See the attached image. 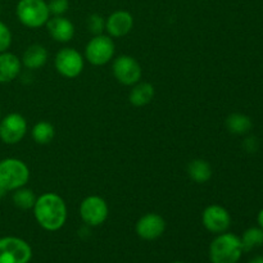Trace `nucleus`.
Masks as SVG:
<instances>
[{"label":"nucleus","mask_w":263,"mask_h":263,"mask_svg":"<svg viewBox=\"0 0 263 263\" xmlns=\"http://www.w3.org/2000/svg\"><path fill=\"white\" fill-rule=\"evenodd\" d=\"M20 22L28 28H39L46 25L50 18L48 3L45 0H20L15 8Z\"/></svg>","instance_id":"obj_4"},{"label":"nucleus","mask_w":263,"mask_h":263,"mask_svg":"<svg viewBox=\"0 0 263 263\" xmlns=\"http://www.w3.org/2000/svg\"><path fill=\"white\" fill-rule=\"evenodd\" d=\"M32 258V248L17 236L0 238V263H28Z\"/></svg>","instance_id":"obj_5"},{"label":"nucleus","mask_w":263,"mask_h":263,"mask_svg":"<svg viewBox=\"0 0 263 263\" xmlns=\"http://www.w3.org/2000/svg\"><path fill=\"white\" fill-rule=\"evenodd\" d=\"M134 27V17L127 10H116L105 20V31L110 37L126 36Z\"/></svg>","instance_id":"obj_13"},{"label":"nucleus","mask_w":263,"mask_h":263,"mask_svg":"<svg viewBox=\"0 0 263 263\" xmlns=\"http://www.w3.org/2000/svg\"><path fill=\"white\" fill-rule=\"evenodd\" d=\"M109 215L107 202L99 195H89L80 204V216L87 226H99L105 222Z\"/></svg>","instance_id":"obj_7"},{"label":"nucleus","mask_w":263,"mask_h":263,"mask_svg":"<svg viewBox=\"0 0 263 263\" xmlns=\"http://www.w3.org/2000/svg\"><path fill=\"white\" fill-rule=\"evenodd\" d=\"M48 57L49 54L45 46L33 44L26 49L21 62L27 69H39L48 62Z\"/></svg>","instance_id":"obj_16"},{"label":"nucleus","mask_w":263,"mask_h":263,"mask_svg":"<svg viewBox=\"0 0 263 263\" xmlns=\"http://www.w3.org/2000/svg\"><path fill=\"white\" fill-rule=\"evenodd\" d=\"M54 135H55L54 126L50 122H46V121L37 122L32 127V131H31V136H32L33 141L40 144V145H46V144L51 143Z\"/></svg>","instance_id":"obj_20"},{"label":"nucleus","mask_w":263,"mask_h":263,"mask_svg":"<svg viewBox=\"0 0 263 263\" xmlns=\"http://www.w3.org/2000/svg\"><path fill=\"white\" fill-rule=\"evenodd\" d=\"M22 62L15 54L9 51L0 53V84H7L18 77Z\"/></svg>","instance_id":"obj_15"},{"label":"nucleus","mask_w":263,"mask_h":263,"mask_svg":"<svg viewBox=\"0 0 263 263\" xmlns=\"http://www.w3.org/2000/svg\"><path fill=\"white\" fill-rule=\"evenodd\" d=\"M116 46L110 36L95 35L85 48V58L92 66H104L115 55Z\"/></svg>","instance_id":"obj_6"},{"label":"nucleus","mask_w":263,"mask_h":263,"mask_svg":"<svg viewBox=\"0 0 263 263\" xmlns=\"http://www.w3.org/2000/svg\"><path fill=\"white\" fill-rule=\"evenodd\" d=\"M172 263H184V262H179V261H177V262H172Z\"/></svg>","instance_id":"obj_29"},{"label":"nucleus","mask_w":263,"mask_h":263,"mask_svg":"<svg viewBox=\"0 0 263 263\" xmlns=\"http://www.w3.org/2000/svg\"><path fill=\"white\" fill-rule=\"evenodd\" d=\"M46 27L51 37L59 43H68L74 35L73 23L63 15H53L49 18Z\"/></svg>","instance_id":"obj_14"},{"label":"nucleus","mask_w":263,"mask_h":263,"mask_svg":"<svg viewBox=\"0 0 263 263\" xmlns=\"http://www.w3.org/2000/svg\"><path fill=\"white\" fill-rule=\"evenodd\" d=\"M112 72L116 80L125 86L138 84L143 74L140 63L131 55L117 57L112 64Z\"/></svg>","instance_id":"obj_8"},{"label":"nucleus","mask_w":263,"mask_h":263,"mask_svg":"<svg viewBox=\"0 0 263 263\" xmlns=\"http://www.w3.org/2000/svg\"><path fill=\"white\" fill-rule=\"evenodd\" d=\"M249 263H263V257L258 256V257H254L253 259H251Z\"/></svg>","instance_id":"obj_28"},{"label":"nucleus","mask_w":263,"mask_h":263,"mask_svg":"<svg viewBox=\"0 0 263 263\" xmlns=\"http://www.w3.org/2000/svg\"><path fill=\"white\" fill-rule=\"evenodd\" d=\"M33 216L46 231H58L67 221V205L63 198L55 193H44L36 198Z\"/></svg>","instance_id":"obj_1"},{"label":"nucleus","mask_w":263,"mask_h":263,"mask_svg":"<svg viewBox=\"0 0 263 263\" xmlns=\"http://www.w3.org/2000/svg\"><path fill=\"white\" fill-rule=\"evenodd\" d=\"M54 66L59 74L67 79H74L84 69V57L73 48H63L57 53Z\"/></svg>","instance_id":"obj_9"},{"label":"nucleus","mask_w":263,"mask_h":263,"mask_svg":"<svg viewBox=\"0 0 263 263\" xmlns=\"http://www.w3.org/2000/svg\"><path fill=\"white\" fill-rule=\"evenodd\" d=\"M12 45V32L5 23L0 22V53L8 51Z\"/></svg>","instance_id":"obj_24"},{"label":"nucleus","mask_w":263,"mask_h":263,"mask_svg":"<svg viewBox=\"0 0 263 263\" xmlns=\"http://www.w3.org/2000/svg\"><path fill=\"white\" fill-rule=\"evenodd\" d=\"M257 140L256 138H248L246 140V143H244V148H246L247 152H249V153H253V152H256L257 149Z\"/></svg>","instance_id":"obj_26"},{"label":"nucleus","mask_w":263,"mask_h":263,"mask_svg":"<svg viewBox=\"0 0 263 263\" xmlns=\"http://www.w3.org/2000/svg\"><path fill=\"white\" fill-rule=\"evenodd\" d=\"M203 226L210 233L222 234L228 231L231 225V216L226 208L218 204H211L202 213Z\"/></svg>","instance_id":"obj_11"},{"label":"nucleus","mask_w":263,"mask_h":263,"mask_svg":"<svg viewBox=\"0 0 263 263\" xmlns=\"http://www.w3.org/2000/svg\"><path fill=\"white\" fill-rule=\"evenodd\" d=\"M243 252H251L263 246V230L261 228H249L240 238Z\"/></svg>","instance_id":"obj_22"},{"label":"nucleus","mask_w":263,"mask_h":263,"mask_svg":"<svg viewBox=\"0 0 263 263\" xmlns=\"http://www.w3.org/2000/svg\"><path fill=\"white\" fill-rule=\"evenodd\" d=\"M27 133V121L20 113H9L0 120V139L3 143L17 144Z\"/></svg>","instance_id":"obj_10"},{"label":"nucleus","mask_w":263,"mask_h":263,"mask_svg":"<svg viewBox=\"0 0 263 263\" xmlns=\"http://www.w3.org/2000/svg\"><path fill=\"white\" fill-rule=\"evenodd\" d=\"M187 175H189L190 180H193L197 184H205L212 177L213 171L211 164L204 159H193L187 164Z\"/></svg>","instance_id":"obj_18"},{"label":"nucleus","mask_w":263,"mask_h":263,"mask_svg":"<svg viewBox=\"0 0 263 263\" xmlns=\"http://www.w3.org/2000/svg\"><path fill=\"white\" fill-rule=\"evenodd\" d=\"M87 28L92 35H102L105 30V20L100 14H91L87 18Z\"/></svg>","instance_id":"obj_23"},{"label":"nucleus","mask_w":263,"mask_h":263,"mask_svg":"<svg viewBox=\"0 0 263 263\" xmlns=\"http://www.w3.org/2000/svg\"><path fill=\"white\" fill-rule=\"evenodd\" d=\"M36 195L35 193L31 189H27V187H20V189L14 190L12 195V200L14 203V205L20 210H31L33 208L36 202Z\"/></svg>","instance_id":"obj_21"},{"label":"nucleus","mask_w":263,"mask_h":263,"mask_svg":"<svg viewBox=\"0 0 263 263\" xmlns=\"http://www.w3.org/2000/svg\"><path fill=\"white\" fill-rule=\"evenodd\" d=\"M49 12L51 15H63L68 10V0H49L48 3Z\"/></svg>","instance_id":"obj_25"},{"label":"nucleus","mask_w":263,"mask_h":263,"mask_svg":"<svg viewBox=\"0 0 263 263\" xmlns=\"http://www.w3.org/2000/svg\"><path fill=\"white\" fill-rule=\"evenodd\" d=\"M166 230V221L158 213H146L141 216L135 226V231L143 240H156L161 238Z\"/></svg>","instance_id":"obj_12"},{"label":"nucleus","mask_w":263,"mask_h":263,"mask_svg":"<svg viewBox=\"0 0 263 263\" xmlns=\"http://www.w3.org/2000/svg\"><path fill=\"white\" fill-rule=\"evenodd\" d=\"M243 254L239 236L231 233L218 234L210 246V259L212 263H238Z\"/></svg>","instance_id":"obj_2"},{"label":"nucleus","mask_w":263,"mask_h":263,"mask_svg":"<svg viewBox=\"0 0 263 263\" xmlns=\"http://www.w3.org/2000/svg\"><path fill=\"white\" fill-rule=\"evenodd\" d=\"M226 127L234 135H244L253 127V122L243 113H233L226 118Z\"/></svg>","instance_id":"obj_19"},{"label":"nucleus","mask_w":263,"mask_h":263,"mask_svg":"<svg viewBox=\"0 0 263 263\" xmlns=\"http://www.w3.org/2000/svg\"><path fill=\"white\" fill-rule=\"evenodd\" d=\"M130 95H128V100L134 107H144V105L149 104L154 98V86L149 82H140L133 85Z\"/></svg>","instance_id":"obj_17"},{"label":"nucleus","mask_w":263,"mask_h":263,"mask_svg":"<svg viewBox=\"0 0 263 263\" xmlns=\"http://www.w3.org/2000/svg\"><path fill=\"white\" fill-rule=\"evenodd\" d=\"M30 180V170L23 161L5 158L0 161V187L5 192H14L23 187Z\"/></svg>","instance_id":"obj_3"},{"label":"nucleus","mask_w":263,"mask_h":263,"mask_svg":"<svg viewBox=\"0 0 263 263\" xmlns=\"http://www.w3.org/2000/svg\"><path fill=\"white\" fill-rule=\"evenodd\" d=\"M257 221H258V225H259V228H261L262 230H263V208H262L261 211H259L258 216H257Z\"/></svg>","instance_id":"obj_27"}]
</instances>
